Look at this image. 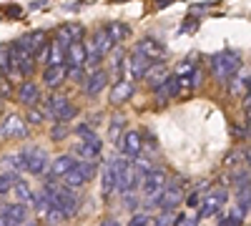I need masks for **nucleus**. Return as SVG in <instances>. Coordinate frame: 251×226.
<instances>
[{
  "instance_id": "nucleus-16",
  "label": "nucleus",
  "mask_w": 251,
  "mask_h": 226,
  "mask_svg": "<svg viewBox=\"0 0 251 226\" xmlns=\"http://www.w3.org/2000/svg\"><path fill=\"white\" fill-rule=\"evenodd\" d=\"M131 96H133V83H128V80H118V83L111 88V103L121 106V103H126V100H131Z\"/></svg>"
},
{
  "instance_id": "nucleus-31",
  "label": "nucleus",
  "mask_w": 251,
  "mask_h": 226,
  "mask_svg": "<svg viewBox=\"0 0 251 226\" xmlns=\"http://www.w3.org/2000/svg\"><path fill=\"white\" fill-rule=\"evenodd\" d=\"M33 206L38 209V214L40 216H46L48 214V209H50V196H48V191H38V194H33Z\"/></svg>"
},
{
  "instance_id": "nucleus-20",
  "label": "nucleus",
  "mask_w": 251,
  "mask_h": 226,
  "mask_svg": "<svg viewBox=\"0 0 251 226\" xmlns=\"http://www.w3.org/2000/svg\"><path fill=\"white\" fill-rule=\"evenodd\" d=\"M100 194H103V199H108L113 191H116V169H113V163H108L106 169H103V174H100Z\"/></svg>"
},
{
  "instance_id": "nucleus-49",
  "label": "nucleus",
  "mask_w": 251,
  "mask_h": 226,
  "mask_svg": "<svg viewBox=\"0 0 251 226\" xmlns=\"http://www.w3.org/2000/svg\"><path fill=\"white\" fill-rule=\"evenodd\" d=\"M100 226H118V224H116V221H113V219H108V221H103V224H100Z\"/></svg>"
},
{
  "instance_id": "nucleus-15",
  "label": "nucleus",
  "mask_w": 251,
  "mask_h": 226,
  "mask_svg": "<svg viewBox=\"0 0 251 226\" xmlns=\"http://www.w3.org/2000/svg\"><path fill=\"white\" fill-rule=\"evenodd\" d=\"M18 43L23 46L25 50H30V53L35 55V50H40V48H43V46L48 43V38H46V33H43V30H33V33H25L23 38L18 40Z\"/></svg>"
},
{
  "instance_id": "nucleus-17",
  "label": "nucleus",
  "mask_w": 251,
  "mask_h": 226,
  "mask_svg": "<svg viewBox=\"0 0 251 226\" xmlns=\"http://www.w3.org/2000/svg\"><path fill=\"white\" fill-rule=\"evenodd\" d=\"M78 153H80L83 161H96V158H100V153H103V141H100L98 136L91 138V141H86V143L78 149Z\"/></svg>"
},
{
  "instance_id": "nucleus-51",
  "label": "nucleus",
  "mask_w": 251,
  "mask_h": 226,
  "mask_svg": "<svg viewBox=\"0 0 251 226\" xmlns=\"http://www.w3.org/2000/svg\"><path fill=\"white\" fill-rule=\"evenodd\" d=\"M23 226H35V224H28V221H25V224H23Z\"/></svg>"
},
{
  "instance_id": "nucleus-21",
  "label": "nucleus",
  "mask_w": 251,
  "mask_h": 226,
  "mask_svg": "<svg viewBox=\"0 0 251 226\" xmlns=\"http://www.w3.org/2000/svg\"><path fill=\"white\" fill-rule=\"evenodd\" d=\"M38 98H40V88H38L35 83H30V80L18 88V100H20L23 106H33Z\"/></svg>"
},
{
  "instance_id": "nucleus-48",
  "label": "nucleus",
  "mask_w": 251,
  "mask_h": 226,
  "mask_svg": "<svg viewBox=\"0 0 251 226\" xmlns=\"http://www.w3.org/2000/svg\"><path fill=\"white\" fill-rule=\"evenodd\" d=\"M8 13H10V15H13V18H18V15H20V13H23V10H20V8H10V10H8Z\"/></svg>"
},
{
  "instance_id": "nucleus-37",
  "label": "nucleus",
  "mask_w": 251,
  "mask_h": 226,
  "mask_svg": "<svg viewBox=\"0 0 251 226\" xmlns=\"http://www.w3.org/2000/svg\"><path fill=\"white\" fill-rule=\"evenodd\" d=\"M66 136H68V126H66V123H58V121H55V126L50 128V138H53V141H63Z\"/></svg>"
},
{
  "instance_id": "nucleus-23",
  "label": "nucleus",
  "mask_w": 251,
  "mask_h": 226,
  "mask_svg": "<svg viewBox=\"0 0 251 226\" xmlns=\"http://www.w3.org/2000/svg\"><path fill=\"white\" fill-rule=\"evenodd\" d=\"M43 80H46V86H58L66 80V66L58 63V66H48L46 73H43Z\"/></svg>"
},
{
  "instance_id": "nucleus-50",
  "label": "nucleus",
  "mask_w": 251,
  "mask_h": 226,
  "mask_svg": "<svg viewBox=\"0 0 251 226\" xmlns=\"http://www.w3.org/2000/svg\"><path fill=\"white\" fill-rule=\"evenodd\" d=\"M0 226H8V224H5V219H3V216H0Z\"/></svg>"
},
{
  "instance_id": "nucleus-47",
  "label": "nucleus",
  "mask_w": 251,
  "mask_h": 226,
  "mask_svg": "<svg viewBox=\"0 0 251 226\" xmlns=\"http://www.w3.org/2000/svg\"><path fill=\"white\" fill-rule=\"evenodd\" d=\"M196 28V23H194V20H186V23L181 25V30H194Z\"/></svg>"
},
{
  "instance_id": "nucleus-4",
  "label": "nucleus",
  "mask_w": 251,
  "mask_h": 226,
  "mask_svg": "<svg viewBox=\"0 0 251 226\" xmlns=\"http://www.w3.org/2000/svg\"><path fill=\"white\" fill-rule=\"evenodd\" d=\"M98 166H96V161H80V163H73V169L68 174H63V186H68V189H80V186H86V183L96 176Z\"/></svg>"
},
{
  "instance_id": "nucleus-18",
  "label": "nucleus",
  "mask_w": 251,
  "mask_h": 226,
  "mask_svg": "<svg viewBox=\"0 0 251 226\" xmlns=\"http://www.w3.org/2000/svg\"><path fill=\"white\" fill-rule=\"evenodd\" d=\"M86 46H83V40H78V43H71L66 48V60L68 66H86Z\"/></svg>"
},
{
  "instance_id": "nucleus-3",
  "label": "nucleus",
  "mask_w": 251,
  "mask_h": 226,
  "mask_svg": "<svg viewBox=\"0 0 251 226\" xmlns=\"http://www.w3.org/2000/svg\"><path fill=\"white\" fill-rule=\"evenodd\" d=\"M113 169H116V189L121 194H131L136 189V183L141 181L136 169H133V163L131 158H113Z\"/></svg>"
},
{
  "instance_id": "nucleus-52",
  "label": "nucleus",
  "mask_w": 251,
  "mask_h": 226,
  "mask_svg": "<svg viewBox=\"0 0 251 226\" xmlns=\"http://www.w3.org/2000/svg\"><path fill=\"white\" fill-rule=\"evenodd\" d=\"M0 75H3V71H0Z\"/></svg>"
},
{
  "instance_id": "nucleus-7",
  "label": "nucleus",
  "mask_w": 251,
  "mask_h": 226,
  "mask_svg": "<svg viewBox=\"0 0 251 226\" xmlns=\"http://www.w3.org/2000/svg\"><path fill=\"white\" fill-rule=\"evenodd\" d=\"M153 203L158 209H163V211H174L178 203H181V189H178V183L174 181V183H166V186L153 196Z\"/></svg>"
},
{
  "instance_id": "nucleus-44",
  "label": "nucleus",
  "mask_w": 251,
  "mask_h": 226,
  "mask_svg": "<svg viewBox=\"0 0 251 226\" xmlns=\"http://www.w3.org/2000/svg\"><path fill=\"white\" fill-rule=\"evenodd\" d=\"M10 93H13V88H10V83H8V78L0 75V98H5V96H10Z\"/></svg>"
},
{
  "instance_id": "nucleus-8",
  "label": "nucleus",
  "mask_w": 251,
  "mask_h": 226,
  "mask_svg": "<svg viewBox=\"0 0 251 226\" xmlns=\"http://www.w3.org/2000/svg\"><path fill=\"white\" fill-rule=\"evenodd\" d=\"M28 136V123L18 113H10L0 123V138H25Z\"/></svg>"
},
{
  "instance_id": "nucleus-14",
  "label": "nucleus",
  "mask_w": 251,
  "mask_h": 226,
  "mask_svg": "<svg viewBox=\"0 0 251 226\" xmlns=\"http://www.w3.org/2000/svg\"><path fill=\"white\" fill-rule=\"evenodd\" d=\"M106 86H108V73H106V71H100V68H96L93 73H88V75H86V80H83L86 96H98Z\"/></svg>"
},
{
  "instance_id": "nucleus-30",
  "label": "nucleus",
  "mask_w": 251,
  "mask_h": 226,
  "mask_svg": "<svg viewBox=\"0 0 251 226\" xmlns=\"http://www.w3.org/2000/svg\"><path fill=\"white\" fill-rule=\"evenodd\" d=\"M13 194H15V199H18V203H28L30 199H33V194H30V186H28V183L25 181H15L13 183V189H10Z\"/></svg>"
},
{
  "instance_id": "nucleus-5",
  "label": "nucleus",
  "mask_w": 251,
  "mask_h": 226,
  "mask_svg": "<svg viewBox=\"0 0 251 226\" xmlns=\"http://www.w3.org/2000/svg\"><path fill=\"white\" fill-rule=\"evenodd\" d=\"M226 201H228V191L226 189H211L208 194H203V199L199 203V219H208V216L219 214L226 206Z\"/></svg>"
},
{
  "instance_id": "nucleus-12",
  "label": "nucleus",
  "mask_w": 251,
  "mask_h": 226,
  "mask_svg": "<svg viewBox=\"0 0 251 226\" xmlns=\"http://www.w3.org/2000/svg\"><path fill=\"white\" fill-rule=\"evenodd\" d=\"M136 53H141L143 58H149V60H156V58H161L166 53V48H163L161 40L146 35V38H141L138 43H136Z\"/></svg>"
},
{
  "instance_id": "nucleus-41",
  "label": "nucleus",
  "mask_w": 251,
  "mask_h": 226,
  "mask_svg": "<svg viewBox=\"0 0 251 226\" xmlns=\"http://www.w3.org/2000/svg\"><path fill=\"white\" fill-rule=\"evenodd\" d=\"M153 224V219L149 216V214H136L131 221H128V226H151Z\"/></svg>"
},
{
  "instance_id": "nucleus-42",
  "label": "nucleus",
  "mask_w": 251,
  "mask_h": 226,
  "mask_svg": "<svg viewBox=\"0 0 251 226\" xmlns=\"http://www.w3.org/2000/svg\"><path fill=\"white\" fill-rule=\"evenodd\" d=\"M234 183H236V189H241V186H249V169H244V171H236V174H234Z\"/></svg>"
},
{
  "instance_id": "nucleus-22",
  "label": "nucleus",
  "mask_w": 251,
  "mask_h": 226,
  "mask_svg": "<svg viewBox=\"0 0 251 226\" xmlns=\"http://www.w3.org/2000/svg\"><path fill=\"white\" fill-rule=\"evenodd\" d=\"M73 158L71 156H58L53 163H50V171H48V176L50 178H63V174H68L71 169H73Z\"/></svg>"
},
{
  "instance_id": "nucleus-27",
  "label": "nucleus",
  "mask_w": 251,
  "mask_h": 226,
  "mask_svg": "<svg viewBox=\"0 0 251 226\" xmlns=\"http://www.w3.org/2000/svg\"><path fill=\"white\" fill-rule=\"evenodd\" d=\"M113 46H116V43L108 38V33H106V30H98V33H96V38H93V48H96L100 55L111 53V50H113Z\"/></svg>"
},
{
  "instance_id": "nucleus-34",
  "label": "nucleus",
  "mask_w": 251,
  "mask_h": 226,
  "mask_svg": "<svg viewBox=\"0 0 251 226\" xmlns=\"http://www.w3.org/2000/svg\"><path fill=\"white\" fill-rule=\"evenodd\" d=\"M241 214L239 211H228L224 216H219V226H241Z\"/></svg>"
},
{
  "instance_id": "nucleus-39",
  "label": "nucleus",
  "mask_w": 251,
  "mask_h": 226,
  "mask_svg": "<svg viewBox=\"0 0 251 226\" xmlns=\"http://www.w3.org/2000/svg\"><path fill=\"white\" fill-rule=\"evenodd\" d=\"M174 224L176 226H196L199 224V214H181Z\"/></svg>"
},
{
  "instance_id": "nucleus-6",
  "label": "nucleus",
  "mask_w": 251,
  "mask_h": 226,
  "mask_svg": "<svg viewBox=\"0 0 251 226\" xmlns=\"http://www.w3.org/2000/svg\"><path fill=\"white\" fill-rule=\"evenodd\" d=\"M163 186H166V171L163 169H151L149 174L141 176V196H146V199H153Z\"/></svg>"
},
{
  "instance_id": "nucleus-1",
  "label": "nucleus",
  "mask_w": 251,
  "mask_h": 226,
  "mask_svg": "<svg viewBox=\"0 0 251 226\" xmlns=\"http://www.w3.org/2000/svg\"><path fill=\"white\" fill-rule=\"evenodd\" d=\"M208 63H211V73L219 80H228L231 75H236L239 68H241V53L221 50V53H214L211 58H208Z\"/></svg>"
},
{
  "instance_id": "nucleus-19",
  "label": "nucleus",
  "mask_w": 251,
  "mask_h": 226,
  "mask_svg": "<svg viewBox=\"0 0 251 226\" xmlns=\"http://www.w3.org/2000/svg\"><path fill=\"white\" fill-rule=\"evenodd\" d=\"M178 93H181V86H178V78H176V75H169L161 86H156V96H158V100L174 98V96H178Z\"/></svg>"
},
{
  "instance_id": "nucleus-32",
  "label": "nucleus",
  "mask_w": 251,
  "mask_h": 226,
  "mask_svg": "<svg viewBox=\"0 0 251 226\" xmlns=\"http://www.w3.org/2000/svg\"><path fill=\"white\" fill-rule=\"evenodd\" d=\"M63 60H66V53H63V48L55 43V40H53V43H48V60H46V63H48V66H58V63H63Z\"/></svg>"
},
{
  "instance_id": "nucleus-40",
  "label": "nucleus",
  "mask_w": 251,
  "mask_h": 226,
  "mask_svg": "<svg viewBox=\"0 0 251 226\" xmlns=\"http://www.w3.org/2000/svg\"><path fill=\"white\" fill-rule=\"evenodd\" d=\"M123 123H126L123 116H113V121H111V131H108V133H111V138H113L116 143H118V131L123 128Z\"/></svg>"
},
{
  "instance_id": "nucleus-10",
  "label": "nucleus",
  "mask_w": 251,
  "mask_h": 226,
  "mask_svg": "<svg viewBox=\"0 0 251 226\" xmlns=\"http://www.w3.org/2000/svg\"><path fill=\"white\" fill-rule=\"evenodd\" d=\"M0 216L5 219L8 226H23L28 221V203H8V206H0Z\"/></svg>"
},
{
  "instance_id": "nucleus-38",
  "label": "nucleus",
  "mask_w": 251,
  "mask_h": 226,
  "mask_svg": "<svg viewBox=\"0 0 251 226\" xmlns=\"http://www.w3.org/2000/svg\"><path fill=\"white\" fill-rule=\"evenodd\" d=\"M75 136H78V138H83V143L91 141V138H96V133H93V128L88 126V123H80V126L75 128Z\"/></svg>"
},
{
  "instance_id": "nucleus-43",
  "label": "nucleus",
  "mask_w": 251,
  "mask_h": 226,
  "mask_svg": "<svg viewBox=\"0 0 251 226\" xmlns=\"http://www.w3.org/2000/svg\"><path fill=\"white\" fill-rule=\"evenodd\" d=\"M71 78L75 80V83H83V80H86V71H83V66H71Z\"/></svg>"
},
{
  "instance_id": "nucleus-36",
  "label": "nucleus",
  "mask_w": 251,
  "mask_h": 226,
  "mask_svg": "<svg viewBox=\"0 0 251 226\" xmlns=\"http://www.w3.org/2000/svg\"><path fill=\"white\" fill-rule=\"evenodd\" d=\"M0 71H3V75L10 73V48L8 46H0Z\"/></svg>"
},
{
  "instance_id": "nucleus-45",
  "label": "nucleus",
  "mask_w": 251,
  "mask_h": 226,
  "mask_svg": "<svg viewBox=\"0 0 251 226\" xmlns=\"http://www.w3.org/2000/svg\"><path fill=\"white\" fill-rule=\"evenodd\" d=\"M28 121H30V123H43V121H46V113H40V111H30V113H28Z\"/></svg>"
},
{
  "instance_id": "nucleus-24",
  "label": "nucleus",
  "mask_w": 251,
  "mask_h": 226,
  "mask_svg": "<svg viewBox=\"0 0 251 226\" xmlns=\"http://www.w3.org/2000/svg\"><path fill=\"white\" fill-rule=\"evenodd\" d=\"M151 66H153V60L143 58L141 53H133V58H131V73H133V78H143L146 71H149Z\"/></svg>"
},
{
  "instance_id": "nucleus-28",
  "label": "nucleus",
  "mask_w": 251,
  "mask_h": 226,
  "mask_svg": "<svg viewBox=\"0 0 251 226\" xmlns=\"http://www.w3.org/2000/svg\"><path fill=\"white\" fill-rule=\"evenodd\" d=\"M146 80H149V83L156 88V86H161L166 78H169V71H166L163 66H151L149 71H146V75H143Z\"/></svg>"
},
{
  "instance_id": "nucleus-46",
  "label": "nucleus",
  "mask_w": 251,
  "mask_h": 226,
  "mask_svg": "<svg viewBox=\"0 0 251 226\" xmlns=\"http://www.w3.org/2000/svg\"><path fill=\"white\" fill-rule=\"evenodd\" d=\"M186 203H188V206H199V203H201V196H199V191H194L191 196H188V199H186Z\"/></svg>"
},
{
  "instance_id": "nucleus-25",
  "label": "nucleus",
  "mask_w": 251,
  "mask_h": 226,
  "mask_svg": "<svg viewBox=\"0 0 251 226\" xmlns=\"http://www.w3.org/2000/svg\"><path fill=\"white\" fill-rule=\"evenodd\" d=\"M228 80H231V83H228V91H231V96H246V91H249V73L244 71L241 75L236 73V75H231V78H228Z\"/></svg>"
},
{
  "instance_id": "nucleus-26",
  "label": "nucleus",
  "mask_w": 251,
  "mask_h": 226,
  "mask_svg": "<svg viewBox=\"0 0 251 226\" xmlns=\"http://www.w3.org/2000/svg\"><path fill=\"white\" fill-rule=\"evenodd\" d=\"M103 30L108 33V38L113 40V43H121V40H126L128 33H131V28L126 23H118V20H116V23H108V28H103Z\"/></svg>"
},
{
  "instance_id": "nucleus-11",
  "label": "nucleus",
  "mask_w": 251,
  "mask_h": 226,
  "mask_svg": "<svg viewBox=\"0 0 251 226\" xmlns=\"http://www.w3.org/2000/svg\"><path fill=\"white\" fill-rule=\"evenodd\" d=\"M78 40H83V25L80 23H66L55 33V43L60 48H68L71 43H78Z\"/></svg>"
},
{
  "instance_id": "nucleus-35",
  "label": "nucleus",
  "mask_w": 251,
  "mask_h": 226,
  "mask_svg": "<svg viewBox=\"0 0 251 226\" xmlns=\"http://www.w3.org/2000/svg\"><path fill=\"white\" fill-rule=\"evenodd\" d=\"M123 71H126V55H123V53H116V55H113V63H111V73L121 78Z\"/></svg>"
},
{
  "instance_id": "nucleus-13",
  "label": "nucleus",
  "mask_w": 251,
  "mask_h": 226,
  "mask_svg": "<svg viewBox=\"0 0 251 226\" xmlns=\"http://www.w3.org/2000/svg\"><path fill=\"white\" fill-rule=\"evenodd\" d=\"M121 151L126 158H138L143 153V136L138 131H128L123 136V143H121Z\"/></svg>"
},
{
  "instance_id": "nucleus-2",
  "label": "nucleus",
  "mask_w": 251,
  "mask_h": 226,
  "mask_svg": "<svg viewBox=\"0 0 251 226\" xmlns=\"http://www.w3.org/2000/svg\"><path fill=\"white\" fill-rule=\"evenodd\" d=\"M46 191H48V196H50V206L60 209L63 214H66V219L75 216V211H78V196H75L68 186H55L53 181H48Z\"/></svg>"
},
{
  "instance_id": "nucleus-9",
  "label": "nucleus",
  "mask_w": 251,
  "mask_h": 226,
  "mask_svg": "<svg viewBox=\"0 0 251 226\" xmlns=\"http://www.w3.org/2000/svg\"><path fill=\"white\" fill-rule=\"evenodd\" d=\"M25 171L33 174V176H43L48 171V153L43 149L25 151Z\"/></svg>"
},
{
  "instance_id": "nucleus-33",
  "label": "nucleus",
  "mask_w": 251,
  "mask_h": 226,
  "mask_svg": "<svg viewBox=\"0 0 251 226\" xmlns=\"http://www.w3.org/2000/svg\"><path fill=\"white\" fill-rule=\"evenodd\" d=\"M15 181H18V174H13V171L0 174V196H3V194H10V189H13Z\"/></svg>"
},
{
  "instance_id": "nucleus-29",
  "label": "nucleus",
  "mask_w": 251,
  "mask_h": 226,
  "mask_svg": "<svg viewBox=\"0 0 251 226\" xmlns=\"http://www.w3.org/2000/svg\"><path fill=\"white\" fill-rule=\"evenodd\" d=\"M3 169H10L13 174L25 171V151H20V153H15V156L3 158Z\"/></svg>"
}]
</instances>
